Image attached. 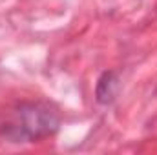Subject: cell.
Returning <instances> with one entry per match:
<instances>
[{"label": "cell", "instance_id": "6da1fadb", "mask_svg": "<svg viewBox=\"0 0 157 155\" xmlns=\"http://www.w3.org/2000/svg\"><path fill=\"white\" fill-rule=\"evenodd\" d=\"M60 112L46 100H24L0 112V139L24 144L55 135L60 128Z\"/></svg>", "mask_w": 157, "mask_h": 155}, {"label": "cell", "instance_id": "7a4b0ae2", "mask_svg": "<svg viewBox=\"0 0 157 155\" xmlns=\"http://www.w3.org/2000/svg\"><path fill=\"white\" fill-rule=\"evenodd\" d=\"M119 91V77L115 71H104L95 86V100L101 106H108L115 100Z\"/></svg>", "mask_w": 157, "mask_h": 155}]
</instances>
